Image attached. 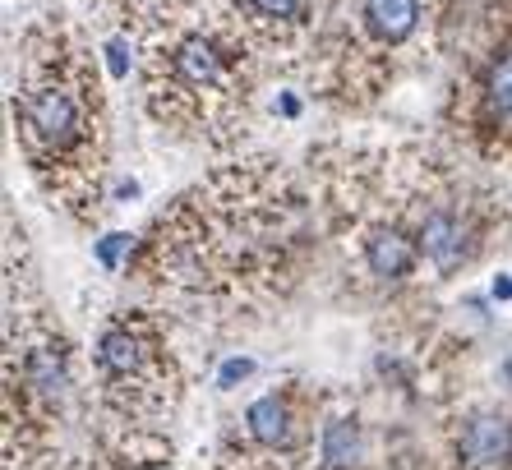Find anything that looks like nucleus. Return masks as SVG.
Returning <instances> with one entry per match:
<instances>
[{"label":"nucleus","instance_id":"f257e3e1","mask_svg":"<svg viewBox=\"0 0 512 470\" xmlns=\"http://www.w3.org/2000/svg\"><path fill=\"white\" fill-rule=\"evenodd\" d=\"M310 194L273 162H231L180 194L143 235V282L180 305L236 314L282 277L310 235Z\"/></svg>","mask_w":512,"mask_h":470},{"label":"nucleus","instance_id":"f03ea898","mask_svg":"<svg viewBox=\"0 0 512 470\" xmlns=\"http://www.w3.org/2000/svg\"><path fill=\"white\" fill-rule=\"evenodd\" d=\"M139 97L162 130L236 148L250 130L263 56L227 0H107Z\"/></svg>","mask_w":512,"mask_h":470},{"label":"nucleus","instance_id":"7ed1b4c3","mask_svg":"<svg viewBox=\"0 0 512 470\" xmlns=\"http://www.w3.org/2000/svg\"><path fill=\"white\" fill-rule=\"evenodd\" d=\"M10 120L42 194L74 222H93L107 199L111 116L88 37L65 14H37L14 42Z\"/></svg>","mask_w":512,"mask_h":470},{"label":"nucleus","instance_id":"20e7f679","mask_svg":"<svg viewBox=\"0 0 512 470\" xmlns=\"http://www.w3.org/2000/svg\"><path fill=\"white\" fill-rule=\"evenodd\" d=\"M466 0H323L305 74L323 102L360 111L448 56Z\"/></svg>","mask_w":512,"mask_h":470},{"label":"nucleus","instance_id":"39448f33","mask_svg":"<svg viewBox=\"0 0 512 470\" xmlns=\"http://www.w3.org/2000/svg\"><path fill=\"white\" fill-rule=\"evenodd\" d=\"M448 56V125L480 162H512V0H466Z\"/></svg>","mask_w":512,"mask_h":470},{"label":"nucleus","instance_id":"423d86ee","mask_svg":"<svg viewBox=\"0 0 512 470\" xmlns=\"http://www.w3.org/2000/svg\"><path fill=\"white\" fill-rule=\"evenodd\" d=\"M97 397L116 420L143 424L171 411L180 397V365L153 309H116L97 323L88 346Z\"/></svg>","mask_w":512,"mask_h":470},{"label":"nucleus","instance_id":"0eeeda50","mask_svg":"<svg viewBox=\"0 0 512 470\" xmlns=\"http://www.w3.org/2000/svg\"><path fill=\"white\" fill-rule=\"evenodd\" d=\"M74 392V346L47 314L10 300V351H5V406L10 434L47 429Z\"/></svg>","mask_w":512,"mask_h":470},{"label":"nucleus","instance_id":"6e6552de","mask_svg":"<svg viewBox=\"0 0 512 470\" xmlns=\"http://www.w3.org/2000/svg\"><path fill=\"white\" fill-rule=\"evenodd\" d=\"M227 10L236 14V24L263 60L282 70H305L323 0H227Z\"/></svg>","mask_w":512,"mask_h":470},{"label":"nucleus","instance_id":"1a4fd4ad","mask_svg":"<svg viewBox=\"0 0 512 470\" xmlns=\"http://www.w3.org/2000/svg\"><path fill=\"white\" fill-rule=\"evenodd\" d=\"M457 457L476 470L512 466V415H471L457 434Z\"/></svg>","mask_w":512,"mask_h":470}]
</instances>
